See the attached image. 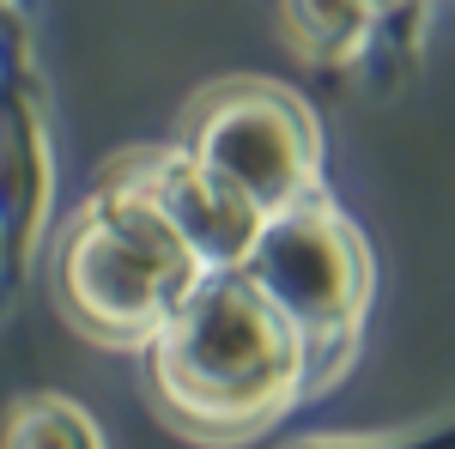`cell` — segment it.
Listing matches in <instances>:
<instances>
[{
  "instance_id": "cell-1",
  "label": "cell",
  "mask_w": 455,
  "mask_h": 449,
  "mask_svg": "<svg viewBox=\"0 0 455 449\" xmlns=\"http://www.w3.org/2000/svg\"><path fill=\"white\" fill-rule=\"evenodd\" d=\"M152 341L171 407L212 431L261 419L304 371V341L249 292L243 274L195 279Z\"/></svg>"
},
{
  "instance_id": "cell-2",
  "label": "cell",
  "mask_w": 455,
  "mask_h": 449,
  "mask_svg": "<svg viewBox=\"0 0 455 449\" xmlns=\"http://www.w3.org/2000/svg\"><path fill=\"white\" fill-rule=\"evenodd\" d=\"M195 279V255L140 188L92 207L61 249V298L98 334H158Z\"/></svg>"
},
{
  "instance_id": "cell-3",
  "label": "cell",
  "mask_w": 455,
  "mask_h": 449,
  "mask_svg": "<svg viewBox=\"0 0 455 449\" xmlns=\"http://www.w3.org/2000/svg\"><path fill=\"white\" fill-rule=\"evenodd\" d=\"M243 285L298 341H322L347 328V316L358 310L364 261H358V243L328 212L285 207L261 219V237L243 255Z\"/></svg>"
},
{
  "instance_id": "cell-4",
  "label": "cell",
  "mask_w": 455,
  "mask_h": 449,
  "mask_svg": "<svg viewBox=\"0 0 455 449\" xmlns=\"http://www.w3.org/2000/svg\"><path fill=\"white\" fill-rule=\"evenodd\" d=\"M188 158L207 176H219L231 195H243L261 219L298 207L304 182H310V116L291 104L285 92H225L212 98L201 128H195V146Z\"/></svg>"
},
{
  "instance_id": "cell-5",
  "label": "cell",
  "mask_w": 455,
  "mask_h": 449,
  "mask_svg": "<svg viewBox=\"0 0 455 449\" xmlns=\"http://www.w3.org/2000/svg\"><path fill=\"white\" fill-rule=\"evenodd\" d=\"M140 195L171 219V231L182 249L195 255V268H243V255L261 237V212L243 195H231L219 176H207L195 158H176L164 171H152L140 182Z\"/></svg>"
},
{
  "instance_id": "cell-6",
  "label": "cell",
  "mask_w": 455,
  "mask_h": 449,
  "mask_svg": "<svg viewBox=\"0 0 455 449\" xmlns=\"http://www.w3.org/2000/svg\"><path fill=\"white\" fill-rule=\"evenodd\" d=\"M49 212V152L31 104L12 79H0V268L25 261L36 225Z\"/></svg>"
},
{
  "instance_id": "cell-7",
  "label": "cell",
  "mask_w": 455,
  "mask_h": 449,
  "mask_svg": "<svg viewBox=\"0 0 455 449\" xmlns=\"http://www.w3.org/2000/svg\"><path fill=\"white\" fill-rule=\"evenodd\" d=\"M6 449H104L98 425L79 413L73 401H25L6 425Z\"/></svg>"
},
{
  "instance_id": "cell-8",
  "label": "cell",
  "mask_w": 455,
  "mask_h": 449,
  "mask_svg": "<svg viewBox=\"0 0 455 449\" xmlns=\"http://www.w3.org/2000/svg\"><path fill=\"white\" fill-rule=\"evenodd\" d=\"M291 19L304 43H315L322 55H340L364 31V0H291Z\"/></svg>"
},
{
  "instance_id": "cell-9",
  "label": "cell",
  "mask_w": 455,
  "mask_h": 449,
  "mask_svg": "<svg viewBox=\"0 0 455 449\" xmlns=\"http://www.w3.org/2000/svg\"><path fill=\"white\" fill-rule=\"evenodd\" d=\"M364 449H455V431H425V437H407V444H364Z\"/></svg>"
},
{
  "instance_id": "cell-10",
  "label": "cell",
  "mask_w": 455,
  "mask_h": 449,
  "mask_svg": "<svg viewBox=\"0 0 455 449\" xmlns=\"http://www.w3.org/2000/svg\"><path fill=\"white\" fill-rule=\"evenodd\" d=\"M364 6H371V0H364Z\"/></svg>"
}]
</instances>
